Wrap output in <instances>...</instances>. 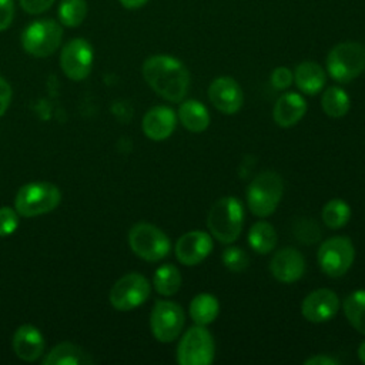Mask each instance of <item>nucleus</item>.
Returning a JSON list of instances; mask_svg holds the SVG:
<instances>
[{"instance_id":"nucleus-1","label":"nucleus","mask_w":365,"mask_h":365,"mask_svg":"<svg viewBox=\"0 0 365 365\" xmlns=\"http://www.w3.org/2000/svg\"><path fill=\"white\" fill-rule=\"evenodd\" d=\"M143 77L147 84L164 100L180 103L190 87V73L175 57L155 54L143 63Z\"/></svg>"},{"instance_id":"nucleus-2","label":"nucleus","mask_w":365,"mask_h":365,"mask_svg":"<svg viewBox=\"0 0 365 365\" xmlns=\"http://www.w3.org/2000/svg\"><path fill=\"white\" fill-rule=\"evenodd\" d=\"M244 210L235 197H221L210 208L207 228L221 244L234 242L242 230Z\"/></svg>"},{"instance_id":"nucleus-3","label":"nucleus","mask_w":365,"mask_h":365,"mask_svg":"<svg viewBox=\"0 0 365 365\" xmlns=\"http://www.w3.org/2000/svg\"><path fill=\"white\" fill-rule=\"evenodd\" d=\"M61 192L48 181H31L19 188L14 197V210L20 217H38L58 207Z\"/></svg>"},{"instance_id":"nucleus-4","label":"nucleus","mask_w":365,"mask_h":365,"mask_svg":"<svg viewBox=\"0 0 365 365\" xmlns=\"http://www.w3.org/2000/svg\"><path fill=\"white\" fill-rule=\"evenodd\" d=\"M284 182L275 171H262L258 174L247 188V205L257 217L271 215L282 197Z\"/></svg>"},{"instance_id":"nucleus-5","label":"nucleus","mask_w":365,"mask_h":365,"mask_svg":"<svg viewBox=\"0 0 365 365\" xmlns=\"http://www.w3.org/2000/svg\"><path fill=\"white\" fill-rule=\"evenodd\" d=\"M365 70V46L358 41H342L327 56V71L338 83H349Z\"/></svg>"},{"instance_id":"nucleus-6","label":"nucleus","mask_w":365,"mask_h":365,"mask_svg":"<svg viewBox=\"0 0 365 365\" xmlns=\"http://www.w3.org/2000/svg\"><path fill=\"white\" fill-rule=\"evenodd\" d=\"M63 27L53 19L31 21L21 33V46L26 53L34 57H48L61 44Z\"/></svg>"},{"instance_id":"nucleus-7","label":"nucleus","mask_w":365,"mask_h":365,"mask_svg":"<svg viewBox=\"0 0 365 365\" xmlns=\"http://www.w3.org/2000/svg\"><path fill=\"white\" fill-rule=\"evenodd\" d=\"M128 245L137 257L148 262L165 258L171 248L165 232L150 222H137L130 228Z\"/></svg>"},{"instance_id":"nucleus-8","label":"nucleus","mask_w":365,"mask_h":365,"mask_svg":"<svg viewBox=\"0 0 365 365\" xmlns=\"http://www.w3.org/2000/svg\"><path fill=\"white\" fill-rule=\"evenodd\" d=\"M215 346L210 331L204 325L188 328L177 346V362L180 365H208L214 361Z\"/></svg>"},{"instance_id":"nucleus-9","label":"nucleus","mask_w":365,"mask_h":365,"mask_svg":"<svg viewBox=\"0 0 365 365\" xmlns=\"http://www.w3.org/2000/svg\"><path fill=\"white\" fill-rule=\"evenodd\" d=\"M151 292L148 279L138 272L118 278L110 291V304L117 311H131L144 304Z\"/></svg>"},{"instance_id":"nucleus-10","label":"nucleus","mask_w":365,"mask_h":365,"mask_svg":"<svg viewBox=\"0 0 365 365\" xmlns=\"http://www.w3.org/2000/svg\"><path fill=\"white\" fill-rule=\"evenodd\" d=\"M185 314L180 304L160 299L154 304L150 314V328L154 338L160 342H173L181 334Z\"/></svg>"},{"instance_id":"nucleus-11","label":"nucleus","mask_w":365,"mask_h":365,"mask_svg":"<svg viewBox=\"0 0 365 365\" xmlns=\"http://www.w3.org/2000/svg\"><path fill=\"white\" fill-rule=\"evenodd\" d=\"M317 258L321 269L328 277L338 278L351 268L355 248L348 237H332L321 244Z\"/></svg>"},{"instance_id":"nucleus-12","label":"nucleus","mask_w":365,"mask_h":365,"mask_svg":"<svg viewBox=\"0 0 365 365\" xmlns=\"http://www.w3.org/2000/svg\"><path fill=\"white\" fill-rule=\"evenodd\" d=\"M93 47L84 38L70 40L60 53V67L73 81H81L88 77L93 67Z\"/></svg>"},{"instance_id":"nucleus-13","label":"nucleus","mask_w":365,"mask_h":365,"mask_svg":"<svg viewBox=\"0 0 365 365\" xmlns=\"http://www.w3.org/2000/svg\"><path fill=\"white\" fill-rule=\"evenodd\" d=\"M208 98L211 104L224 114H235L244 103L241 86L228 76H221L212 80L208 87Z\"/></svg>"},{"instance_id":"nucleus-14","label":"nucleus","mask_w":365,"mask_h":365,"mask_svg":"<svg viewBox=\"0 0 365 365\" xmlns=\"http://www.w3.org/2000/svg\"><path fill=\"white\" fill-rule=\"evenodd\" d=\"M339 308L338 295L328 288H318L309 292L302 304H301V314L302 317L314 324L329 321Z\"/></svg>"},{"instance_id":"nucleus-15","label":"nucleus","mask_w":365,"mask_h":365,"mask_svg":"<svg viewBox=\"0 0 365 365\" xmlns=\"http://www.w3.org/2000/svg\"><path fill=\"white\" fill-rule=\"evenodd\" d=\"M212 250V240L208 232L190 231L182 234L175 244V257L182 265H197L202 262Z\"/></svg>"},{"instance_id":"nucleus-16","label":"nucleus","mask_w":365,"mask_h":365,"mask_svg":"<svg viewBox=\"0 0 365 365\" xmlns=\"http://www.w3.org/2000/svg\"><path fill=\"white\" fill-rule=\"evenodd\" d=\"M269 271L279 282H295L304 275L305 259L298 250L285 247L277 251L271 258Z\"/></svg>"},{"instance_id":"nucleus-17","label":"nucleus","mask_w":365,"mask_h":365,"mask_svg":"<svg viewBox=\"0 0 365 365\" xmlns=\"http://www.w3.org/2000/svg\"><path fill=\"white\" fill-rule=\"evenodd\" d=\"M11 346L17 358L26 362H33L44 354L46 341L37 327L24 324L14 331Z\"/></svg>"},{"instance_id":"nucleus-18","label":"nucleus","mask_w":365,"mask_h":365,"mask_svg":"<svg viewBox=\"0 0 365 365\" xmlns=\"http://www.w3.org/2000/svg\"><path fill=\"white\" fill-rule=\"evenodd\" d=\"M177 123V115L173 108L167 106H155L150 108L143 118V131L145 137L153 141L167 140Z\"/></svg>"},{"instance_id":"nucleus-19","label":"nucleus","mask_w":365,"mask_h":365,"mask_svg":"<svg viewBox=\"0 0 365 365\" xmlns=\"http://www.w3.org/2000/svg\"><path fill=\"white\" fill-rule=\"evenodd\" d=\"M307 111V101L298 93L282 94L274 106L272 117L277 125L288 128L295 125Z\"/></svg>"},{"instance_id":"nucleus-20","label":"nucleus","mask_w":365,"mask_h":365,"mask_svg":"<svg viewBox=\"0 0 365 365\" xmlns=\"http://www.w3.org/2000/svg\"><path fill=\"white\" fill-rule=\"evenodd\" d=\"M294 81L297 87L309 96L318 94L327 81L324 68L315 61H302L294 71Z\"/></svg>"},{"instance_id":"nucleus-21","label":"nucleus","mask_w":365,"mask_h":365,"mask_svg":"<svg viewBox=\"0 0 365 365\" xmlns=\"http://www.w3.org/2000/svg\"><path fill=\"white\" fill-rule=\"evenodd\" d=\"M178 118L182 127L191 133H202L210 125V114L197 100H185L178 107Z\"/></svg>"},{"instance_id":"nucleus-22","label":"nucleus","mask_w":365,"mask_h":365,"mask_svg":"<svg viewBox=\"0 0 365 365\" xmlns=\"http://www.w3.org/2000/svg\"><path fill=\"white\" fill-rule=\"evenodd\" d=\"M91 362V356L73 342H61L56 345L43 358V365H83Z\"/></svg>"},{"instance_id":"nucleus-23","label":"nucleus","mask_w":365,"mask_h":365,"mask_svg":"<svg viewBox=\"0 0 365 365\" xmlns=\"http://www.w3.org/2000/svg\"><path fill=\"white\" fill-rule=\"evenodd\" d=\"M220 312L218 299L208 292L195 295L190 302V317L197 325H208L215 321Z\"/></svg>"},{"instance_id":"nucleus-24","label":"nucleus","mask_w":365,"mask_h":365,"mask_svg":"<svg viewBox=\"0 0 365 365\" xmlns=\"http://www.w3.org/2000/svg\"><path fill=\"white\" fill-rule=\"evenodd\" d=\"M248 244L258 254H268L277 245V231L267 221H257L248 231Z\"/></svg>"},{"instance_id":"nucleus-25","label":"nucleus","mask_w":365,"mask_h":365,"mask_svg":"<svg viewBox=\"0 0 365 365\" xmlns=\"http://www.w3.org/2000/svg\"><path fill=\"white\" fill-rule=\"evenodd\" d=\"M342 308L348 322L359 334L365 335V289H356L346 295Z\"/></svg>"},{"instance_id":"nucleus-26","label":"nucleus","mask_w":365,"mask_h":365,"mask_svg":"<svg viewBox=\"0 0 365 365\" xmlns=\"http://www.w3.org/2000/svg\"><path fill=\"white\" fill-rule=\"evenodd\" d=\"M349 96L336 86L328 87L321 97V107L328 117L341 118L349 111Z\"/></svg>"},{"instance_id":"nucleus-27","label":"nucleus","mask_w":365,"mask_h":365,"mask_svg":"<svg viewBox=\"0 0 365 365\" xmlns=\"http://www.w3.org/2000/svg\"><path fill=\"white\" fill-rule=\"evenodd\" d=\"M153 284L160 295L171 297L181 287V274L175 265L164 264L155 269Z\"/></svg>"},{"instance_id":"nucleus-28","label":"nucleus","mask_w":365,"mask_h":365,"mask_svg":"<svg viewBox=\"0 0 365 365\" xmlns=\"http://www.w3.org/2000/svg\"><path fill=\"white\" fill-rule=\"evenodd\" d=\"M87 11L86 0H60L57 16L61 26L78 27L84 21Z\"/></svg>"},{"instance_id":"nucleus-29","label":"nucleus","mask_w":365,"mask_h":365,"mask_svg":"<svg viewBox=\"0 0 365 365\" xmlns=\"http://www.w3.org/2000/svg\"><path fill=\"white\" fill-rule=\"evenodd\" d=\"M322 221L325 225L331 230H336L344 227L349 218H351V208L349 205L341 200V198H334L329 200L324 207H322Z\"/></svg>"},{"instance_id":"nucleus-30","label":"nucleus","mask_w":365,"mask_h":365,"mask_svg":"<svg viewBox=\"0 0 365 365\" xmlns=\"http://www.w3.org/2000/svg\"><path fill=\"white\" fill-rule=\"evenodd\" d=\"M292 232L294 237L305 245L315 244L321 240V228L317 224V221L307 218V217H299L294 221L292 224Z\"/></svg>"},{"instance_id":"nucleus-31","label":"nucleus","mask_w":365,"mask_h":365,"mask_svg":"<svg viewBox=\"0 0 365 365\" xmlns=\"http://www.w3.org/2000/svg\"><path fill=\"white\" fill-rule=\"evenodd\" d=\"M221 259H222L224 267L227 269H230L231 272H242L250 264L248 254L240 247L225 248L221 255Z\"/></svg>"},{"instance_id":"nucleus-32","label":"nucleus","mask_w":365,"mask_h":365,"mask_svg":"<svg viewBox=\"0 0 365 365\" xmlns=\"http://www.w3.org/2000/svg\"><path fill=\"white\" fill-rule=\"evenodd\" d=\"M19 212L11 207H0V237L13 234L19 227Z\"/></svg>"},{"instance_id":"nucleus-33","label":"nucleus","mask_w":365,"mask_h":365,"mask_svg":"<svg viewBox=\"0 0 365 365\" xmlns=\"http://www.w3.org/2000/svg\"><path fill=\"white\" fill-rule=\"evenodd\" d=\"M271 86L277 90H287L291 83L294 81V73L284 66H279L277 68H274V71L271 73Z\"/></svg>"},{"instance_id":"nucleus-34","label":"nucleus","mask_w":365,"mask_h":365,"mask_svg":"<svg viewBox=\"0 0 365 365\" xmlns=\"http://www.w3.org/2000/svg\"><path fill=\"white\" fill-rule=\"evenodd\" d=\"M21 9L29 14H41L47 11L56 0H19Z\"/></svg>"},{"instance_id":"nucleus-35","label":"nucleus","mask_w":365,"mask_h":365,"mask_svg":"<svg viewBox=\"0 0 365 365\" xmlns=\"http://www.w3.org/2000/svg\"><path fill=\"white\" fill-rule=\"evenodd\" d=\"M14 16L13 0H0V31L9 29Z\"/></svg>"},{"instance_id":"nucleus-36","label":"nucleus","mask_w":365,"mask_h":365,"mask_svg":"<svg viewBox=\"0 0 365 365\" xmlns=\"http://www.w3.org/2000/svg\"><path fill=\"white\" fill-rule=\"evenodd\" d=\"M11 101V87L4 80L3 76H0V117L7 111Z\"/></svg>"},{"instance_id":"nucleus-37","label":"nucleus","mask_w":365,"mask_h":365,"mask_svg":"<svg viewBox=\"0 0 365 365\" xmlns=\"http://www.w3.org/2000/svg\"><path fill=\"white\" fill-rule=\"evenodd\" d=\"M305 365H336L339 364L338 359L329 356V355H324V354H318L314 356H309L304 361Z\"/></svg>"},{"instance_id":"nucleus-38","label":"nucleus","mask_w":365,"mask_h":365,"mask_svg":"<svg viewBox=\"0 0 365 365\" xmlns=\"http://www.w3.org/2000/svg\"><path fill=\"white\" fill-rule=\"evenodd\" d=\"M121 3L123 7L128 9V10H135L143 7L148 0H118Z\"/></svg>"},{"instance_id":"nucleus-39","label":"nucleus","mask_w":365,"mask_h":365,"mask_svg":"<svg viewBox=\"0 0 365 365\" xmlns=\"http://www.w3.org/2000/svg\"><path fill=\"white\" fill-rule=\"evenodd\" d=\"M358 358L365 364V341L358 348Z\"/></svg>"}]
</instances>
